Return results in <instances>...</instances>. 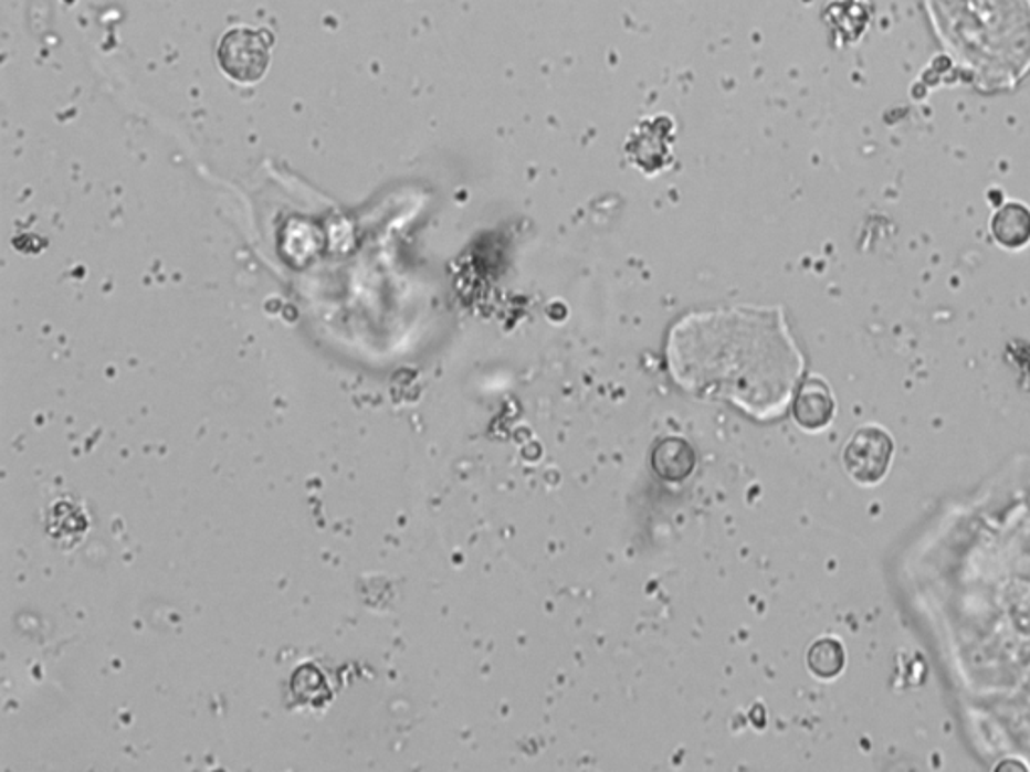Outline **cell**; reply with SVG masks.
Returning <instances> with one entry per match:
<instances>
[{"mask_svg":"<svg viewBox=\"0 0 1030 772\" xmlns=\"http://www.w3.org/2000/svg\"><path fill=\"white\" fill-rule=\"evenodd\" d=\"M652 467L666 482H683L695 469V451L683 438H664L654 448Z\"/></svg>","mask_w":1030,"mask_h":772,"instance_id":"4","label":"cell"},{"mask_svg":"<svg viewBox=\"0 0 1030 772\" xmlns=\"http://www.w3.org/2000/svg\"><path fill=\"white\" fill-rule=\"evenodd\" d=\"M835 413V401L829 391L828 382L811 377L797 392L793 403V416L807 431H819L828 426Z\"/></svg>","mask_w":1030,"mask_h":772,"instance_id":"3","label":"cell"},{"mask_svg":"<svg viewBox=\"0 0 1030 772\" xmlns=\"http://www.w3.org/2000/svg\"><path fill=\"white\" fill-rule=\"evenodd\" d=\"M845 666V649L838 638H819L807 652V668L821 680H831L840 676Z\"/></svg>","mask_w":1030,"mask_h":772,"instance_id":"6","label":"cell"},{"mask_svg":"<svg viewBox=\"0 0 1030 772\" xmlns=\"http://www.w3.org/2000/svg\"><path fill=\"white\" fill-rule=\"evenodd\" d=\"M894 457V441L884 426H860L843 448V467L860 485H877Z\"/></svg>","mask_w":1030,"mask_h":772,"instance_id":"2","label":"cell"},{"mask_svg":"<svg viewBox=\"0 0 1030 772\" xmlns=\"http://www.w3.org/2000/svg\"><path fill=\"white\" fill-rule=\"evenodd\" d=\"M992 234L1000 246L1022 247L1030 242V210L1019 202L1002 205L992 218Z\"/></svg>","mask_w":1030,"mask_h":772,"instance_id":"5","label":"cell"},{"mask_svg":"<svg viewBox=\"0 0 1030 772\" xmlns=\"http://www.w3.org/2000/svg\"><path fill=\"white\" fill-rule=\"evenodd\" d=\"M274 39L269 31L238 27L222 36L218 45V63L228 77L238 83H256L270 65Z\"/></svg>","mask_w":1030,"mask_h":772,"instance_id":"1","label":"cell"}]
</instances>
